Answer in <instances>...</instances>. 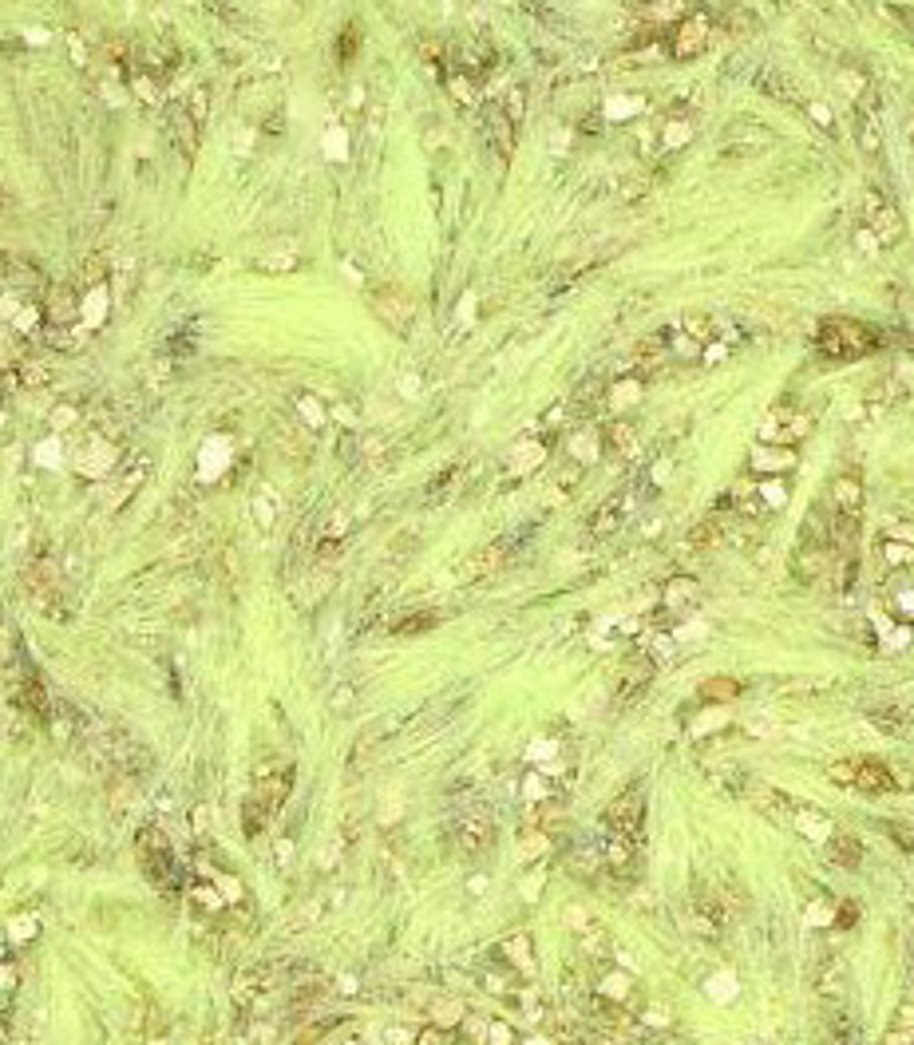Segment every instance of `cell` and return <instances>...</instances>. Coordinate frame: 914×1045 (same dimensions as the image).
<instances>
[{"mask_svg": "<svg viewBox=\"0 0 914 1045\" xmlns=\"http://www.w3.org/2000/svg\"><path fill=\"white\" fill-rule=\"evenodd\" d=\"M879 345L875 329H867L863 321L851 317H827L820 321V333H815V348L831 361H855V356H867L870 348Z\"/></svg>", "mask_w": 914, "mask_h": 1045, "instance_id": "cell-1", "label": "cell"}, {"mask_svg": "<svg viewBox=\"0 0 914 1045\" xmlns=\"http://www.w3.org/2000/svg\"><path fill=\"white\" fill-rule=\"evenodd\" d=\"M135 852H139V864H143L147 879L155 887H162L170 895L174 887V852H170V840L159 832V827H143L135 835Z\"/></svg>", "mask_w": 914, "mask_h": 1045, "instance_id": "cell-2", "label": "cell"}, {"mask_svg": "<svg viewBox=\"0 0 914 1045\" xmlns=\"http://www.w3.org/2000/svg\"><path fill=\"white\" fill-rule=\"evenodd\" d=\"M606 835H622V840L641 844V827H646V796H641V784H629L622 796H614V804L602 815Z\"/></svg>", "mask_w": 914, "mask_h": 1045, "instance_id": "cell-3", "label": "cell"}, {"mask_svg": "<svg viewBox=\"0 0 914 1045\" xmlns=\"http://www.w3.org/2000/svg\"><path fill=\"white\" fill-rule=\"evenodd\" d=\"M709 40H713V16L705 13V8L685 13V16H677V24L669 28V56L673 60H693V56H701V52L709 48Z\"/></svg>", "mask_w": 914, "mask_h": 1045, "instance_id": "cell-4", "label": "cell"}, {"mask_svg": "<svg viewBox=\"0 0 914 1045\" xmlns=\"http://www.w3.org/2000/svg\"><path fill=\"white\" fill-rule=\"evenodd\" d=\"M289 792H293V765H289V760H266V765L254 772V788H249V796H254L269 815L289 800Z\"/></svg>", "mask_w": 914, "mask_h": 1045, "instance_id": "cell-5", "label": "cell"}, {"mask_svg": "<svg viewBox=\"0 0 914 1045\" xmlns=\"http://www.w3.org/2000/svg\"><path fill=\"white\" fill-rule=\"evenodd\" d=\"M653 673H657V661H653V653H646V649H634V653H629V658L622 661V669H617V689H614L617 705H634L637 697L649 689Z\"/></svg>", "mask_w": 914, "mask_h": 1045, "instance_id": "cell-6", "label": "cell"}, {"mask_svg": "<svg viewBox=\"0 0 914 1045\" xmlns=\"http://www.w3.org/2000/svg\"><path fill=\"white\" fill-rule=\"evenodd\" d=\"M373 313L388 325V329L408 333V329H412V317H416V305H412V298H408L404 289L380 286V289H373Z\"/></svg>", "mask_w": 914, "mask_h": 1045, "instance_id": "cell-7", "label": "cell"}, {"mask_svg": "<svg viewBox=\"0 0 914 1045\" xmlns=\"http://www.w3.org/2000/svg\"><path fill=\"white\" fill-rule=\"evenodd\" d=\"M867 230L875 234V246H895L902 238V214L883 199V190L867 194Z\"/></svg>", "mask_w": 914, "mask_h": 1045, "instance_id": "cell-8", "label": "cell"}, {"mask_svg": "<svg viewBox=\"0 0 914 1045\" xmlns=\"http://www.w3.org/2000/svg\"><path fill=\"white\" fill-rule=\"evenodd\" d=\"M491 840H495V820L487 812L475 808L455 820V844H460L463 855H483L491 847Z\"/></svg>", "mask_w": 914, "mask_h": 1045, "instance_id": "cell-9", "label": "cell"}, {"mask_svg": "<svg viewBox=\"0 0 914 1045\" xmlns=\"http://www.w3.org/2000/svg\"><path fill=\"white\" fill-rule=\"evenodd\" d=\"M768 424H764V440H772V444H780V448H792L796 440H803V435L812 432V416L808 412H792V408H772L768 412Z\"/></svg>", "mask_w": 914, "mask_h": 1045, "instance_id": "cell-10", "label": "cell"}, {"mask_svg": "<svg viewBox=\"0 0 914 1045\" xmlns=\"http://www.w3.org/2000/svg\"><path fill=\"white\" fill-rule=\"evenodd\" d=\"M812 982H815V994H820V998H827V1001H840V998H847V986H851V971H847V962H843V958H835V954H823L820 962H815V974H812Z\"/></svg>", "mask_w": 914, "mask_h": 1045, "instance_id": "cell-11", "label": "cell"}, {"mask_svg": "<svg viewBox=\"0 0 914 1045\" xmlns=\"http://www.w3.org/2000/svg\"><path fill=\"white\" fill-rule=\"evenodd\" d=\"M867 721L887 737H914V705L910 701H883L867 713Z\"/></svg>", "mask_w": 914, "mask_h": 1045, "instance_id": "cell-12", "label": "cell"}, {"mask_svg": "<svg viewBox=\"0 0 914 1045\" xmlns=\"http://www.w3.org/2000/svg\"><path fill=\"white\" fill-rule=\"evenodd\" d=\"M515 135H519V119L507 112L503 100H491L487 103V139H491V147L503 159H510V151H515Z\"/></svg>", "mask_w": 914, "mask_h": 1045, "instance_id": "cell-13", "label": "cell"}, {"mask_svg": "<svg viewBox=\"0 0 914 1045\" xmlns=\"http://www.w3.org/2000/svg\"><path fill=\"white\" fill-rule=\"evenodd\" d=\"M199 131H202V119L190 112V103L174 100L170 103V139L179 143V151L187 159H194V151H199Z\"/></svg>", "mask_w": 914, "mask_h": 1045, "instance_id": "cell-14", "label": "cell"}, {"mask_svg": "<svg viewBox=\"0 0 914 1045\" xmlns=\"http://www.w3.org/2000/svg\"><path fill=\"white\" fill-rule=\"evenodd\" d=\"M507 554H510V539H499V542H487V547H479L472 559L460 566V582H475V579H487V574H495L499 566L507 562Z\"/></svg>", "mask_w": 914, "mask_h": 1045, "instance_id": "cell-15", "label": "cell"}, {"mask_svg": "<svg viewBox=\"0 0 914 1045\" xmlns=\"http://www.w3.org/2000/svg\"><path fill=\"white\" fill-rule=\"evenodd\" d=\"M689 923H693L696 934H705V939H716V934H721V923H724L721 899H716L713 891H696L693 903H689Z\"/></svg>", "mask_w": 914, "mask_h": 1045, "instance_id": "cell-16", "label": "cell"}, {"mask_svg": "<svg viewBox=\"0 0 914 1045\" xmlns=\"http://www.w3.org/2000/svg\"><path fill=\"white\" fill-rule=\"evenodd\" d=\"M855 788L867 792V796H890V792L899 788V776L890 772V765H883V760H859Z\"/></svg>", "mask_w": 914, "mask_h": 1045, "instance_id": "cell-17", "label": "cell"}, {"mask_svg": "<svg viewBox=\"0 0 914 1045\" xmlns=\"http://www.w3.org/2000/svg\"><path fill=\"white\" fill-rule=\"evenodd\" d=\"M629 507H634V495H629V492L614 495V499H606V503L598 507V515L590 519V531H594V535H614V531L626 522Z\"/></svg>", "mask_w": 914, "mask_h": 1045, "instance_id": "cell-18", "label": "cell"}, {"mask_svg": "<svg viewBox=\"0 0 914 1045\" xmlns=\"http://www.w3.org/2000/svg\"><path fill=\"white\" fill-rule=\"evenodd\" d=\"M831 503L840 515H863V479H859L855 472L840 475L831 483Z\"/></svg>", "mask_w": 914, "mask_h": 1045, "instance_id": "cell-19", "label": "cell"}, {"mask_svg": "<svg viewBox=\"0 0 914 1045\" xmlns=\"http://www.w3.org/2000/svg\"><path fill=\"white\" fill-rule=\"evenodd\" d=\"M606 867L614 875H634L637 871V844L622 840V835H609L606 840Z\"/></svg>", "mask_w": 914, "mask_h": 1045, "instance_id": "cell-20", "label": "cell"}, {"mask_svg": "<svg viewBox=\"0 0 914 1045\" xmlns=\"http://www.w3.org/2000/svg\"><path fill=\"white\" fill-rule=\"evenodd\" d=\"M579 946H582V954L598 958V962L614 954V939H609V931H606V927H602V923H598V919H590V927H586V931H579Z\"/></svg>", "mask_w": 914, "mask_h": 1045, "instance_id": "cell-21", "label": "cell"}, {"mask_svg": "<svg viewBox=\"0 0 914 1045\" xmlns=\"http://www.w3.org/2000/svg\"><path fill=\"white\" fill-rule=\"evenodd\" d=\"M827 852H831V859L840 867H859V859H863V844H859L851 832H831Z\"/></svg>", "mask_w": 914, "mask_h": 1045, "instance_id": "cell-22", "label": "cell"}, {"mask_svg": "<svg viewBox=\"0 0 914 1045\" xmlns=\"http://www.w3.org/2000/svg\"><path fill=\"white\" fill-rule=\"evenodd\" d=\"M499 951H503L507 962L519 966V971L527 974V978L535 974V958H530V939H527V934H510V939H503V946H499Z\"/></svg>", "mask_w": 914, "mask_h": 1045, "instance_id": "cell-23", "label": "cell"}, {"mask_svg": "<svg viewBox=\"0 0 914 1045\" xmlns=\"http://www.w3.org/2000/svg\"><path fill=\"white\" fill-rule=\"evenodd\" d=\"M696 693H701V701H709V705H728L740 697V681L736 678H709Z\"/></svg>", "mask_w": 914, "mask_h": 1045, "instance_id": "cell-24", "label": "cell"}, {"mask_svg": "<svg viewBox=\"0 0 914 1045\" xmlns=\"http://www.w3.org/2000/svg\"><path fill=\"white\" fill-rule=\"evenodd\" d=\"M796 467V452L783 448V452H768V448H756L753 452V472H788Z\"/></svg>", "mask_w": 914, "mask_h": 1045, "instance_id": "cell-25", "label": "cell"}, {"mask_svg": "<svg viewBox=\"0 0 914 1045\" xmlns=\"http://www.w3.org/2000/svg\"><path fill=\"white\" fill-rule=\"evenodd\" d=\"M796 824H800V832L808 835V840H823V844L831 840V827H835L831 820H827V815H820L815 808H800V812H796Z\"/></svg>", "mask_w": 914, "mask_h": 1045, "instance_id": "cell-26", "label": "cell"}, {"mask_svg": "<svg viewBox=\"0 0 914 1045\" xmlns=\"http://www.w3.org/2000/svg\"><path fill=\"white\" fill-rule=\"evenodd\" d=\"M696 598H701V586H696L693 579H673L666 586V598H661V602H666L669 610H685V606H693Z\"/></svg>", "mask_w": 914, "mask_h": 1045, "instance_id": "cell-27", "label": "cell"}, {"mask_svg": "<svg viewBox=\"0 0 914 1045\" xmlns=\"http://www.w3.org/2000/svg\"><path fill=\"white\" fill-rule=\"evenodd\" d=\"M428 1018H432L435 1030H452V1026H460V1021H463V1006L455 998H440V1001H432Z\"/></svg>", "mask_w": 914, "mask_h": 1045, "instance_id": "cell-28", "label": "cell"}, {"mask_svg": "<svg viewBox=\"0 0 914 1045\" xmlns=\"http://www.w3.org/2000/svg\"><path fill=\"white\" fill-rule=\"evenodd\" d=\"M336 1021H341V1018H313V1021H305V1026L297 1030V1038H293V1045H321L325 1038H329V1030H336Z\"/></svg>", "mask_w": 914, "mask_h": 1045, "instance_id": "cell-29", "label": "cell"}, {"mask_svg": "<svg viewBox=\"0 0 914 1045\" xmlns=\"http://www.w3.org/2000/svg\"><path fill=\"white\" fill-rule=\"evenodd\" d=\"M435 626V614H408L400 622H392V638H412V634H423V630Z\"/></svg>", "mask_w": 914, "mask_h": 1045, "instance_id": "cell-30", "label": "cell"}, {"mask_svg": "<svg viewBox=\"0 0 914 1045\" xmlns=\"http://www.w3.org/2000/svg\"><path fill=\"white\" fill-rule=\"evenodd\" d=\"M266 824H269V812L261 808L254 796H246V804H242V827H246V835H258Z\"/></svg>", "mask_w": 914, "mask_h": 1045, "instance_id": "cell-31", "label": "cell"}, {"mask_svg": "<svg viewBox=\"0 0 914 1045\" xmlns=\"http://www.w3.org/2000/svg\"><path fill=\"white\" fill-rule=\"evenodd\" d=\"M606 440H609V448H617L622 455L634 452V428H629L626 420H614V424H609V435H606Z\"/></svg>", "mask_w": 914, "mask_h": 1045, "instance_id": "cell-32", "label": "cell"}, {"mask_svg": "<svg viewBox=\"0 0 914 1045\" xmlns=\"http://www.w3.org/2000/svg\"><path fill=\"white\" fill-rule=\"evenodd\" d=\"M716 539H721V522H716V519H705V522H696V527L689 531V547H713Z\"/></svg>", "mask_w": 914, "mask_h": 1045, "instance_id": "cell-33", "label": "cell"}, {"mask_svg": "<svg viewBox=\"0 0 914 1045\" xmlns=\"http://www.w3.org/2000/svg\"><path fill=\"white\" fill-rule=\"evenodd\" d=\"M859 147H863L867 155H879V127L870 115H859Z\"/></svg>", "mask_w": 914, "mask_h": 1045, "instance_id": "cell-34", "label": "cell"}, {"mask_svg": "<svg viewBox=\"0 0 914 1045\" xmlns=\"http://www.w3.org/2000/svg\"><path fill=\"white\" fill-rule=\"evenodd\" d=\"M602 998L626 1001V998H629V978H626V974H606V978H602Z\"/></svg>", "mask_w": 914, "mask_h": 1045, "instance_id": "cell-35", "label": "cell"}, {"mask_svg": "<svg viewBox=\"0 0 914 1045\" xmlns=\"http://www.w3.org/2000/svg\"><path fill=\"white\" fill-rule=\"evenodd\" d=\"M855 768H859V760H835V765L827 768V776H831L835 784H851V788H855Z\"/></svg>", "mask_w": 914, "mask_h": 1045, "instance_id": "cell-36", "label": "cell"}, {"mask_svg": "<svg viewBox=\"0 0 914 1045\" xmlns=\"http://www.w3.org/2000/svg\"><path fill=\"white\" fill-rule=\"evenodd\" d=\"M883 554H887V562H890V566H907V562L914 559V547H902V542L887 539V542H883Z\"/></svg>", "mask_w": 914, "mask_h": 1045, "instance_id": "cell-37", "label": "cell"}, {"mask_svg": "<svg viewBox=\"0 0 914 1045\" xmlns=\"http://www.w3.org/2000/svg\"><path fill=\"white\" fill-rule=\"evenodd\" d=\"M416 1038H420V1033H412L404 1026H388L384 1030V1045H416Z\"/></svg>", "mask_w": 914, "mask_h": 1045, "instance_id": "cell-38", "label": "cell"}, {"mask_svg": "<svg viewBox=\"0 0 914 1045\" xmlns=\"http://www.w3.org/2000/svg\"><path fill=\"white\" fill-rule=\"evenodd\" d=\"M353 52H356V28L348 24V28L341 32V60H353Z\"/></svg>", "mask_w": 914, "mask_h": 1045, "instance_id": "cell-39", "label": "cell"}, {"mask_svg": "<svg viewBox=\"0 0 914 1045\" xmlns=\"http://www.w3.org/2000/svg\"><path fill=\"white\" fill-rule=\"evenodd\" d=\"M483 1038L491 1041V1045H510V1030H507V1026H487Z\"/></svg>", "mask_w": 914, "mask_h": 1045, "instance_id": "cell-40", "label": "cell"}, {"mask_svg": "<svg viewBox=\"0 0 914 1045\" xmlns=\"http://www.w3.org/2000/svg\"><path fill=\"white\" fill-rule=\"evenodd\" d=\"M887 13H890V16H895V20H899V24H902V28H910V32H914V8H902V5H890V8H887Z\"/></svg>", "mask_w": 914, "mask_h": 1045, "instance_id": "cell-41", "label": "cell"}, {"mask_svg": "<svg viewBox=\"0 0 914 1045\" xmlns=\"http://www.w3.org/2000/svg\"><path fill=\"white\" fill-rule=\"evenodd\" d=\"M887 1045H914V1030H890L887 1033Z\"/></svg>", "mask_w": 914, "mask_h": 1045, "instance_id": "cell-42", "label": "cell"}, {"mask_svg": "<svg viewBox=\"0 0 914 1045\" xmlns=\"http://www.w3.org/2000/svg\"><path fill=\"white\" fill-rule=\"evenodd\" d=\"M416 1045H443V1030H435V1026H428V1030H420V1038H416Z\"/></svg>", "mask_w": 914, "mask_h": 1045, "instance_id": "cell-43", "label": "cell"}, {"mask_svg": "<svg viewBox=\"0 0 914 1045\" xmlns=\"http://www.w3.org/2000/svg\"><path fill=\"white\" fill-rule=\"evenodd\" d=\"M855 914H859V911H855V903H847V907L835 911V923H840V927H855Z\"/></svg>", "mask_w": 914, "mask_h": 1045, "instance_id": "cell-44", "label": "cell"}, {"mask_svg": "<svg viewBox=\"0 0 914 1045\" xmlns=\"http://www.w3.org/2000/svg\"><path fill=\"white\" fill-rule=\"evenodd\" d=\"M899 1026H902V1030H914V1001L899 1010Z\"/></svg>", "mask_w": 914, "mask_h": 1045, "instance_id": "cell-45", "label": "cell"}, {"mask_svg": "<svg viewBox=\"0 0 914 1045\" xmlns=\"http://www.w3.org/2000/svg\"><path fill=\"white\" fill-rule=\"evenodd\" d=\"M5 990H16V966L5 962Z\"/></svg>", "mask_w": 914, "mask_h": 1045, "instance_id": "cell-46", "label": "cell"}, {"mask_svg": "<svg viewBox=\"0 0 914 1045\" xmlns=\"http://www.w3.org/2000/svg\"><path fill=\"white\" fill-rule=\"evenodd\" d=\"M530 1045H542V1041H530Z\"/></svg>", "mask_w": 914, "mask_h": 1045, "instance_id": "cell-47", "label": "cell"}]
</instances>
